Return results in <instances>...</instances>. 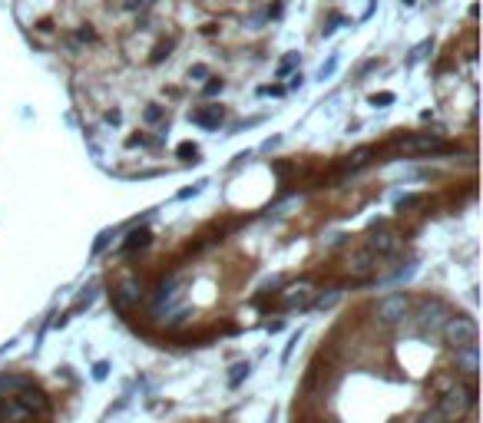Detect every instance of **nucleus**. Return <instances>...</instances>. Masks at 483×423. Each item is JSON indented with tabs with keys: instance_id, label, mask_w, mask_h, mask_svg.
Here are the masks:
<instances>
[{
	"instance_id": "obj_1",
	"label": "nucleus",
	"mask_w": 483,
	"mask_h": 423,
	"mask_svg": "<svg viewBox=\"0 0 483 423\" xmlns=\"http://www.w3.org/2000/svg\"><path fill=\"white\" fill-rule=\"evenodd\" d=\"M473 403H477V387H473V380H470L467 387H450V390H444V394H440V403H437L433 410L444 417V423H457Z\"/></svg>"
},
{
	"instance_id": "obj_2",
	"label": "nucleus",
	"mask_w": 483,
	"mask_h": 423,
	"mask_svg": "<svg viewBox=\"0 0 483 423\" xmlns=\"http://www.w3.org/2000/svg\"><path fill=\"white\" fill-rule=\"evenodd\" d=\"M444 341L450 344L454 350H463V348H477V321L470 314H450L440 327Z\"/></svg>"
},
{
	"instance_id": "obj_3",
	"label": "nucleus",
	"mask_w": 483,
	"mask_h": 423,
	"mask_svg": "<svg viewBox=\"0 0 483 423\" xmlns=\"http://www.w3.org/2000/svg\"><path fill=\"white\" fill-rule=\"evenodd\" d=\"M410 314V298L407 295H387V298L378 301L374 308V318L381 324H401Z\"/></svg>"
},
{
	"instance_id": "obj_4",
	"label": "nucleus",
	"mask_w": 483,
	"mask_h": 423,
	"mask_svg": "<svg viewBox=\"0 0 483 423\" xmlns=\"http://www.w3.org/2000/svg\"><path fill=\"white\" fill-rule=\"evenodd\" d=\"M110 298H113V308H116V311H119V314H129L133 308H136V304H140L142 285L136 281V278H126L123 285L113 288V295H110Z\"/></svg>"
},
{
	"instance_id": "obj_5",
	"label": "nucleus",
	"mask_w": 483,
	"mask_h": 423,
	"mask_svg": "<svg viewBox=\"0 0 483 423\" xmlns=\"http://www.w3.org/2000/svg\"><path fill=\"white\" fill-rule=\"evenodd\" d=\"M397 245H401V235L391 232V228H378V232H371V238H368V251L374 255V258L394 255Z\"/></svg>"
},
{
	"instance_id": "obj_6",
	"label": "nucleus",
	"mask_w": 483,
	"mask_h": 423,
	"mask_svg": "<svg viewBox=\"0 0 483 423\" xmlns=\"http://www.w3.org/2000/svg\"><path fill=\"white\" fill-rule=\"evenodd\" d=\"M447 318H450V314H447V308L440 304V301H424V304H420V311H417L420 327H424V331H431V334L444 327Z\"/></svg>"
},
{
	"instance_id": "obj_7",
	"label": "nucleus",
	"mask_w": 483,
	"mask_h": 423,
	"mask_svg": "<svg viewBox=\"0 0 483 423\" xmlns=\"http://www.w3.org/2000/svg\"><path fill=\"white\" fill-rule=\"evenodd\" d=\"M17 407H20L24 413H47V410H50V400H47L43 390H37V387H27V390L17 394Z\"/></svg>"
},
{
	"instance_id": "obj_8",
	"label": "nucleus",
	"mask_w": 483,
	"mask_h": 423,
	"mask_svg": "<svg viewBox=\"0 0 483 423\" xmlns=\"http://www.w3.org/2000/svg\"><path fill=\"white\" fill-rule=\"evenodd\" d=\"M401 149L404 152H433V149H444V142H440V136H433V133H417V136L401 139Z\"/></svg>"
},
{
	"instance_id": "obj_9",
	"label": "nucleus",
	"mask_w": 483,
	"mask_h": 423,
	"mask_svg": "<svg viewBox=\"0 0 483 423\" xmlns=\"http://www.w3.org/2000/svg\"><path fill=\"white\" fill-rule=\"evenodd\" d=\"M311 301H315V291H311V285H298V288H292V291L285 295L281 308H285V311H295V308L302 311V308H308Z\"/></svg>"
},
{
	"instance_id": "obj_10",
	"label": "nucleus",
	"mask_w": 483,
	"mask_h": 423,
	"mask_svg": "<svg viewBox=\"0 0 483 423\" xmlns=\"http://www.w3.org/2000/svg\"><path fill=\"white\" fill-rule=\"evenodd\" d=\"M195 126H202V129H218L222 126V119H225V110L222 106H205V110H195L189 116Z\"/></svg>"
},
{
	"instance_id": "obj_11",
	"label": "nucleus",
	"mask_w": 483,
	"mask_h": 423,
	"mask_svg": "<svg viewBox=\"0 0 483 423\" xmlns=\"http://www.w3.org/2000/svg\"><path fill=\"white\" fill-rule=\"evenodd\" d=\"M454 364H457V371H460V373H467V377H477V371H480V354H477V348L454 350Z\"/></svg>"
},
{
	"instance_id": "obj_12",
	"label": "nucleus",
	"mask_w": 483,
	"mask_h": 423,
	"mask_svg": "<svg viewBox=\"0 0 483 423\" xmlns=\"http://www.w3.org/2000/svg\"><path fill=\"white\" fill-rule=\"evenodd\" d=\"M374 265H378V258L364 248V251H355V255H351L348 268H351V274H368V272H374Z\"/></svg>"
},
{
	"instance_id": "obj_13",
	"label": "nucleus",
	"mask_w": 483,
	"mask_h": 423,
	"mask_svg": "<svg viewBox=\"0 0 483 423\" xmlns=\"http://www.w3.org/2000/svg\"><path fill=\"white\" fill-rule=\"evenodd\" d=\"M30 384V377H20V373H0V390H7V394H20L27 390Z\"/></svg>"
},
{
	"instance_id": "obj_14",
	"label": "nucleus",
	"mask_w": 483,
	"mask_h": 423,
	"mask_svg": "<svg viewBox=\"0 0 483 423\" xmlns=\"http://www.w3.org/2000/svg\"><path fill=\"white\" fill-rule=\"evenodd\" d=\"M371 156H374V149H357L348 156V162H344V172H355V169H364L371 162Z\"/></svg>"
},
{
	"instance_id": "obj_15",
	"label": "nucleus",
	"mask_w": 483,
	"mask_h": 423,
	"mask_svg": "<svg viewBox=\"0 0 483 423\" xmlns=\"http://www.w3.org/2000/svg\"><path fill=\"white\" fill-rule=\"evenodd\" d=\"M149 242H153V235H149L146 228H140V232H133V235H129L126 242H123V251L129 255V251H136V248H146Z\"/></svg>"
},
{
	"instance_id": "obj_16",
	"label": "nucleus",
	"mask_w": 483,
	"mask_h": 423,
	"mask_svg": "<svg viewBox=\"0 0 483 423\" xmlns=\"http://www.w3.org/2000/svg\"><path fill=\"white\" fill-rule=\"evenodd\" d=\"M338 298H341V288H328V295H321V298H315L311 304L325 311V308H334V304H338Z\"/></svg>"
},
{
	"instance_id": "obj_17",
	"label": "nucleus",
	"mask_w": 483,
	"mask_h": 423,
	"mask_svg": "<svg viewBox=\"0 0 483 423\" xmlns=\"http://www.w3.org/2000/svg\"><path fill=\"white\" fill-rule=\"evenodd\" d=\"M338 63H341V57H338V53H331L328 63H321V70H318V80H321V83H325V80H331V76L338 73Z\"/></svg>"
},
{
	"instance_id": "obj_18",
	"label": "nucleus",
	"mask_w": 483,
	"mask_h": 423,
	"mask_svg": "<svg viewBox=\"0 0 483 423\" xmlns=\"http://www.w3.org/2000/svg\"><path fill=\"white\" fill-rule=\"evenodd\" d=\"M248 371H252V367H248V364H235V367H232V377H229V384H232V387H239V384H242V377H248Z\"/></svg>"
},
{
	"instance_id": "obj_19",
	"label": "nucleus",
	"mask_w": 483,
	"mask_h": 423,
	"mask_svg": "<svg viewBox=\"0 0 483 423\" xmlns=\"http://www.w3.org/2000/svg\"><path fill=\"white\" fill-rule=\"evenodd\" d=\"M179 156L186 162H199V146H192V142H182L179 146Z\"/></svg>"
},
{
	"instance_id": "obj_20",
	"label": "nucleus",
	"mask_w": 483,
	"mask_h": 423,
	"mask_svg": "<svg viewBox=\"0 0 483 423\" xmlns=\"http://www.w3.org/2000/svg\"><path fill=\"white\" fill-rule=\"evenodd\" d=\"M295 63H298V53H288V57L281 60V66H278V76H288V70H292Z\"/></svg>"
},
{
	"instance_id": "obj_21",
	"label": "nucleus",
	"mask_w": 483,
	"mask_h": 423,
	"mask_svg": "<svg viewBox=\"0 0 483 423\" xmlns=\"http://www.w3.org/2000/svg\"><path fill=\"white\" fill-rule=\"evenodd\" d=\"M189 80L202 83V80H209V70H205V66H192V70H189Z\"/></svg>"
},
{
	"instance_id": "obj_22",
	"label": "nucleus",
	"mask_w": 483,
	"mask_h": 423,
	"mask_svg": "<svg viewBox=\"0 0 483 423\" xmlns=\"http://www.w3.org/2000/svg\"><path fill=\"white\" fill-rule=\"evenodd\" d=\"M142 116H146V123H159V119H163V110H159V106H149Z\"/></svg>"
},
{
	"instance_id": "obj_23",
	"label": "nucleus",
	"mask_w": 483,
	"mask_h": 423,
	"mask_svg": "<svg viewBox=\"0 0 483 423\" xmlns=\"http://www.w3.org/2000/svg\"><path fill=\"white\" fill-rule=\"evenodd\" d=\"M420 202H424L420 195H404V199L397 202V205H401V209H414V205H420Z\"/></svg>"
},
{
	"instance_id": "obj_24",
	"label": "nucleus",
	"mask_w": 483,
	"mask_h": 423,
	"mask_svg": "<svg viewBox=\"0 0 483 423\" xmlns=\"http://www.w3.org/2000/svg\"><path fill=\"white\" fill-rule=\"evenodd\" d=\"M338 27H341V17H331V20H328V27H321V34H325V37H331V34H334Z\"/></svg>"
},
{
	"instance_id": "obj_25",
	"label": "nucleus",
	"mask_w": 483,
	"mask_h": 423,
	"mask_svg": "<svg viewBox=\"0 0 483 423\" xmlns=\"http://www.w3.org/2000/svg\"><path fill=\"white\" fill-rule=\"evenodd\" d=\"M222 93V80H212V83H205V96H216Z\"/></svg>"
},
{
	"instance_id": "obj_26",
	"label": "nucleus",
	"mask_w": 483,
	"mask_h": 423,
	"mask_svg": "<svg viewBox=\"0 0 483 423\" xmlns=\"http://www.w3.org/2000/svg\"><path fill=\"white\" fill-rule=\"evenodd\" d=\"M427 50H431V43H420L417 50H414V57H410V63H417V60H424V57H427Z\"/></svg>"
},
{
	"instance_id": "obj_27",
	"label": "nucleus",
	"mask_w": 483,
	"mask_h": 423,
	"mask_svg": "<svg viewBox=\"0 0 483 423\" xmlns=\"http://www.w3.org/2000/svg\"><path fill=\"white\" fill-rule=\"evenodd\" d=\"M106 242H110V232H103V235L96 238V245H93V255H100V251L106 248Z\"/></svg>"
},
{
	"instance_id": "obj_28",
	"label": "nucleus",
	"mask_w": 483,
	"mask_h": 423,
	"mask_svg": "<svg viewBox=\"0 0 483 423\" xmlns=\"http://www.w3.org/2000/svg\"><path fill=\"white\" fill-rule=\"evenodd\" d=\"M371 103H374V106H378V103H381V106H387V103H394V93H381V96H371Z\"/></svg>"
},
{
	"instance_id": "obj_29",
	"label": "nucleus",
	"mask_w": 483,
	"mask_h": 423,
	"mask_svg": "<svg viewBox=\"0 0 483 423\" xmlns=\"http://www.w3.org/2000/svg\"><path fill=\"white\" fill-rule=\"evenodd\" d=\"M420 423H444V417H440L437 410H431V413H424V417H420Z\"/></svg>"
},
{
	"instance_id": "obj_30",
	"label": "nucleus",
	"mask_w": 483,
	"mask_h": 423,
	"mask_svg": "<svg viewBox=\"0 0 483 423\" xmlns=\"http://www.w3.org/2000/svg\"><path fill=\"white\" fill-rule=\"evenodd\" d=\"M106 371H110V364H96V367H93V377H96V380H103V377H106Z\"/></svg>"
},
{
	"instance_id": "obj_31",
	"label": "nucleus",
	"mask_w": 483,
	"mask_h": 423,
	"mask_svg": "<svg viewBox=\"0 0 483 423\" xmlns=\"http://www.w3.org/2000/svg\"><path fill=\"white\" fill-rule=\"evenodd\" d=\"M258 93H262V96H278V93H281V87H262V89H258Z\"/></svg>"
},
{
	"instance_id": "obj_32",
	"label": "nucleus",
	"mask_w": 483,
	"mask_h": 423,
	"mask_svg": "<svg viewBox=\"0 0 483 423\" xmlns=\"http://www.w3.org/2000/svg\"><path fill=\"white\" fill-rule=\"evenodd\" d=\"M142 3H146V0H126L123 7H126V10H136V7H142Z\"/></svg>"
},
{
	"instance_id": "obj_33",
	"label": "nucleus",
	"mask_w": 483,
	"mask_h": 423,
	"mask_svg": "<svg viewBox=\"0 0 483 423\" xmlns=\"http://www.w3.org/2000/svg\"><path fill=\"white\" fill-rule=\"evenodd\" d=\"M3 413H7V403H3V400H0V417H3Z\"/></svg>"
},
{
	"instance_id": "obj_34",
	"label": "nucleus",
	"mask_w": 483,
	"mask_h": 423,
	"mask_svg": "<svg viewBox=\"0 0 483 423\" xmlns=\"http://www.w3.org/2000/svg\"><path fill=\"white\" fill-rule=\"evenodd\" d=\"M404 3H407V7H410V3H417V0H404Z\"/></svg>"
}]
</instances>
